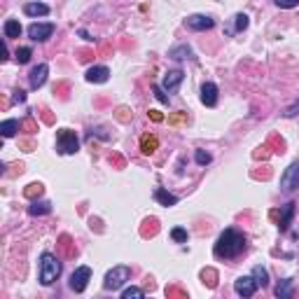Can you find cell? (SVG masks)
I'll use <instances>...</instances> for the list:
<instances>
[{
	"label": "cell",
	"instance_id": "1",
	"mask_svg": "<svg viewBox=\"0 0 299 299\" xmlns=\"http://www.w3.org/2000/svg\"><path fill=\"white\" fill-rule=\"evenodd\" d=\"M243 250H246V236L236 229H224L222 234H220V238L215 241L213 253H215V257H220V260H234Z\"/></svg>",
	"mask_w": 299,
	"mask_h": 299
},
{
	"label": "cell",
	"instance_id": "2",
	"mask_svg": "<svg viewBox=\"0 0 299 299\" xmlns=\"http://www.w3.org/2000/svg\"><path fill=\"white\" fill-rule=\"evenodd\" d=\"M58 276H61V262H58V257L51 253H42L40 255V283L42 285H51Z\"/></svg>",
	"mask_w": 299,
	"mask_h": 299
},
{
	"label": "cell",
	"instance_id": "3",
	"mask_svg": "<svg viewBox=\"0 0 299 299\" xmlns=\"http://www.w3.org/2000/svg\"><path fill=\"white\" fill-rule=\"evenodd\" d=\"M129 278H131V269L119 264V267H112L108 274H105L103 287H105V290H119V287H124V283H127Z\"/></svg>",
	"mask_w": 299,
	"mask_h": 299
},
{
	"label": "cell",
	"instance_id": "4",
	"mask_svg": "<svg viewBox=\"0 0 299 299\" xmlns=\"http://www.w3.org/2000/svg\"><path fill=\"white\" fill-rule=\"evenodd\" d=\"M56 150L61 154H75L80 150V140H77L75 131L70 129H58L56 131Z\"/></svg>",
	"mask_w": 299,
	"mask_h": 299
},
{
	"label": "cell",
	"instance_id": "5",
	"mask_svg": "<svg viewBox=\"0 0 299 299\" xmlns=\"http://www.w3.org/2000/svg\"><path fill=\"white\" fill-rule=\"evenodd\" d=\"M89 278H91V269L89 267H77L73 274H70L68 285L73 292H84L87 285H89Z\"/></svg>",
	"mask_w": 299,
	"mask_h": 299
},
{
	"label": "cell",
	"instance_id": "6",
	"mask_svg": "<svg viewBox=\"0 0 299 299\" xmlns=\"http://www.w3.org/2000/svg\"><path fill=\"white\" fill-rule=\"evenodd\" d=\"M299 187V161H292V164L285 168V173L280 175V190L283 192H294Z\"/></svg>",
	"mask_w": 299,
	"mask_h": 299
},
{
	"label": "cell",
	"instance_id": "7",
	"mask_svg": "<svg viewBox=\"0 0 299 299\" xmlns=\"http://www.w3.org/2000/svg\"><path fill=\"white\" fill-rule=\"evenodd\" d=\"M187 28L190 31H210L213 26H215V19L213 17H206V14H192V17H187Z\"/></svg>",
	"mask_w": 299,
	"mask_h": 299
},
{
	"label": "cell",
	"instance_id": "8",
	"mask_svg": "<svg viewBox=\"0 0 299 299\" xmlns=\"http://www.w3.org/2000/svg\"><path fill=\"white\" fill-rule=\"evenodd\" d=\"M54 33V24H31L28 26V38L35 42H45Z\"/></svg>",
	"mask_w": 299,
	"mask_h": 299
},
{
	"label": "cell",
	"instance_id": "9",
	"mask_svg": "<svg viewBox=\"0 0 299 299\" xmlns=\"http://www.w3.org/2000/svg\"><path fill=\"white\" fill-rule=\"evenodd\" d=\"M234 290L238 297H253L255 290H257V283H255L253 276H241V278L234 280Z\"/></svg>",
	"mask_w": 299,
	"mask_h": 299
},
{
	"label": "cell",
	"instance_id": "10",
	"mask_svg": "<svg viewBox=\"0 0 299 299\" xmlns=\"http://www.w3.org/2000/svg\"><path fill=\"white\" fill-rule=\"evenodd\" d=\"M47 75H49V66L47 64H40L31 70V75H28V84H31V89H40L42 84L47 82Z\"/></svg>",
	"mask_w": 299,
	"mask_h": 299
},
{
	"label": "cell",
	"instance_id": "11",
	"mask_svg": "<svg viewBox=\"0 0 299 299\" xmlns=\"http://www.w3.org/2000/svg\"><path fill=\"white\" fill-rule=\"evenodd\" d=\"M185 80V73L183 70H168L164 75V91H168V94H175L178 91V87L183 84Z\"/></svg>",
	"mask_w": 299,
	"mask_h": 299
},
{
	"label": "cell",
	"instance_id": "12",
	"mask_svg": "<svg viewBox=\"0 0 299 299\" xmlns=\"http://www.w3.org/2000/svg\"><path fill=\"white\" fill-rule=\"evenodd\" d=\"M201 103L206 108H215L217 105V87L213 82H204V87H201Z\"/></svg>",
	"mask_w": 299,
	"mask_h": 299
},
{
	"label": "cell",
	"instance_id": "13",
	"mask_svg": "<svg viewBox=\"0 0 299 299\" xmlns=\"http://www.w3.org/2000/svg\"><path fill=\"white\" fill-rule=\"evenodd\" d=\"M87 82L91 84H103V82H108V77H110V70L105 68V66H94V68L87 70Z\"/></svg>",
	"mask_w": 299,
	"mask_h": 299
},
{
	"label": "cell",
	"instance_id": "14",
	"mask_svg": "<svg viewBox=\"0 0 299 299\" xmlns=\"http://www.w3.org/2000/svg\"><path fill=\"white\" fill-rule=\"evenodd\" d=\"M24 12L28 17H47L49 14V5H45V3H26Z\"/></svg>",
	"mask_w": 299,
	"mask_h": 299
},
{
	"label": "cell",
	"instance_id": "15",
	"mask_svg": "<svg viewBox=\"0 0 299 299\" xmlns=\"http://www.w3.org/2000/svg\"><path fill=\"white\" fill-rule=\"evenodd\" d=\"M154 199H157L161 206H166V208H168V206L178 204V197H175V194H171V192H166L164 187H157V190H154Z\"/></svg>",
	"mask_w": 299,
	"mask_h": 299
},
{
	"label": "cell",
	"instance_id": "16",
	"mask_svg": "<svg viewBox=\"0 0 299 299\" xmlns=\"http://www.w3.org/2000/svg\"><path fill=\"white\" fill-rule=\"evenodd\" d=\"M292 215H294V204L290 201V204L283 206V213H280V222H278L280 231H287V227L292 224Z\"/></svg>",
	"mask_w": 299,
	"mask_h": 299
},
{
	"label": "cell",
	"instance_id": "17",
	"mask_svg": "<svg viewBox=\"0 0 299 299\" xmlns=\"http://www.w3.org/2000/svg\"><path fill=\"white\" fill-rule=\"evenodd\" d=\"M19 119H5L0 124V134H3V138H12V136L19 134Z\"/></svg>",
	"mask_w": 299,
	"mask_h": 299
},
{
	"label": "cell",
	"instance_id": "18",
	"mask_svg": "<svg viewBox=\"0 0 299 299\" xmlns=\"http://www.w3.org/2000/svg\"><path fill=\"white\" fill-rule=\"evenodd\" d=\"M157 147H159V140H157V136L145 134L143 138H140V152H143V154H152Z\"/></svg>",
	"mask_w": 299,
	"mask_h": 299
},
{
	"label": "cell",
	"instance_id": "19",
	"mask_svg": "<svg viewBox=\"0 0 299 299\" xmlns=\"http://www.w3.org/2000/svg\"><path fill=\"white\" fill-rule=\"evenodd\" d=\"M3 31H5V38L7 40H12V38H19L24 28H21V24L17 19H7L5 26H3Z\"/></svg>",
	"mask_w": 299,
	"mask_h": 299
},
{
	"label": "cell",
	"instance_id": "20",
	"mask_svg": "<svg viewBox=\"0 0 299 299\" xmlns=\"http://www.w3.org/2000/svg\"><path fill=\"white\" fill-rule=\"evenodd\" d=\"M168 56L175 58V61H185V58H192V47H190V45H175V47H171Z\"/></svg>",
	"mask_w": 299,
	"mask_h": 299
},
{
	"label": "cell",
	"instance_id": "21",
	"mask_svg": "<svg viewBox=\"0 0 299 299\" xmlns=\"http://www.w3.org/2000/svg\"><path fill=\"white\" fill-rule=\"evenodd\" d=\"M28 213H31L33 217H35V215H49V213H51V204H49V201H33V204L28 206Z\"/></svg>",
	"mask_w": 299,
	"mask_h": 299
},
{
	"label": "cell",
	"instance_id": "22",
	"mask_svg": "<svg viewBox=\"0 0 299 299\" xmlns=\"http://www.w3.org/2000/svg\"><path fill=\"white\" fill-rule=\"evenodd\" d=\"M276 297H278V299H290V297H292V280H290V278L280 280L278 285H276Z\"/></svg>",
	"mask_w": 299,
	"mask_h": 299
},
{
	"label": "cell",
	"instance_id": "23",
	"mask_svg": "<svg viewBox=\"0 0 299 299\" xmlns=\"http://www.w3.org/2000/svg\"><path fill=\"white\" fill-rule=\"evenodd\" d=\"M253 278L257 283V287H267L269 285V271L264 267H255L253 269Z\"/></svg>",
	"mask_w": 299,
	"mask_h": 299
},
{
	"label": "cell",
	"instance_id": "24",
	"mask_svg": "<svg viewBox=\"0 0 299 299\" xmlns=\"http://www.w3.org/2000/svg\"><path fill=\"white\" fill-rule=\"evenodd\" d=\"M33 56V49L31 47H19L17 49V54H14V58H17V64H28Z\"/></svg>",
	"mask_w": 299,
	"mask_h": 299
},
{
	"label": "cell",
	"instance_id": "25",
	"mask_svg": "<svg viewBox=\"0 0 299 299\" xmlns=\"http://www.w3.org/2000/svg\"><path fill=\"white\" fill-rule=\"evenodd\" d=\"M171 238L175 243H187V229H183V227H175V229H171Z\"/></svg>",
	"mask_w": 299,
	"mask_h": 299
},
{
	"label": "cell",
	"instance_id": "26",
	"mask_svg": "<svg viewBox=\"0 0 299 299\" xmlns=\"http://www.w3.org/2000/svg\"><path fill=\"white\" fill-rule=\"evenodd\" d=\"M194 159H197L199 166H208L210 161H213V157H210L206 150H197V152H194Z\"/></svg>",
	"mask_w": 299,
	"mask_h": 299
},
{
	"label": "cell",
	"instance_id": "27",
	"mask_svg": "<svg viewBox=\"0 0 299 299\" xmlns=\"http://www.w3.org/2000/svg\"><path fill=\"white\" fill-rule=\"evenodd\" d=\"M140 299V297H145V292L140 290V287H127L124 292H122V299Z\"/></svg>",
	"mask_w": 299,
	"mask_h": 299
},
{
	"label": "cell",
	"instance_id": "28",
	"mask_svg": "<svg viewBox=\"0 0 299 299\" xmlns=\"http://www.w3.org/2000/svg\"><path fill=\"white\" fill-rule=\"evenodd\" d=\"M152 94H154V98H157L159 103H166V105H168V96L164 94V87H159V84H154V87H152Z\"/></svg>",
	"mask_w": 299,
	"mask_h": 299
},
{
	"label": "cell",
	"instance_id": "29",
	"mask_svg": "<svg viewBox=\"0 0 299 299\" xmlns=\"http://www.w3.org/2000/svg\"><path fill=\"white\" fill-rule=\"evenodd\" d=\"M42 190H45V187H42L40 183H33V185H28V190H26V197H28V199H33L35 194L40 197V194H42Z\"/></svg>",
	"mask_w": 299,
	"mask_h": 299
},
{
	"label": "cell",
	"instance_id": "30",
	"mask_svg": "<svg viewBox=\"0 0 299 299\" xmlns=\"http://www.w3.org/2000/svg\"><path fill=\"white\" fill-rule=\"evenodd\" d=\"M248 14H236V31H246L248 28Z\"/></svg>",
	"mask_w": 299,
	"mask_h": 299
},
{
	"label": "cell",
	"instance_id": "31",
	"mask_svg": "<svg viewBox=\"0 0 299 299\" xmlns=\"http://www.w3.org/2000/svg\"><path fill=\"white\" fill-rule=\"evenodd\" d=\"M278 7H283V10H290V7H297L299 0H274Z\"/></svg>",
	"mask_w": 299,
	"mask_h": 299
},
{
	"label": "cell",
	"instance_id": "32",
	"mask_svg": "<svg viewBox=\"0 0 299 299\" xmlns=\"http://www.w3.org/2000/svg\"><path fill=\"white\" fill-rule=\"evenodd\" d=\"M24 101H26V91L17 89L14 91V96H12V103H24Z\"/></svg>",
	"mask_w": 299,
	"mask_h": 299
},
{
	"label": "cell",
	"instance_id": "33",
	"mask_svg": "<svg viewBox=\"0 0 299 299\" xmlns=\"http://www.w3.org/2000/svg\"><path fill=\"white\" fill-rule=\"evenodd\" d=\"M297 112H299V101L294 103V105H290V108H287L285 112H283V115H285V117H294V115H297Z\"/></svg>",
	"mask_w": 299,
	"mask_h": 299
},
{
	"label": "cell",
	"instance_id": "34",
	"mask_svg": "<svg viewBox=\"0 0 299 299\" xmlns=\"http://www.w3.org/2000/svg\"><path fill=\"white\" fill-rule=\"evenodd\" d=\"M150 117H152L154 122H161L164 117H161V112H157V110H150Z\"/></svg>",
	"mask_w": 299,
	"mask_h": 299
}]
</instances>
